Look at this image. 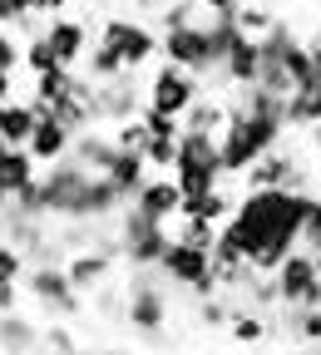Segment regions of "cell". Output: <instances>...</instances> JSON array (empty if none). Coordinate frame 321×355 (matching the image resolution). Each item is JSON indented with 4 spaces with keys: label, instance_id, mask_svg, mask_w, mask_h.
Wrapping results in <instances>:
<instances>
[{
    "label": "cell",
    "instance_id": "6da1fadb",
    "mask_svg": "<svg viewBox=\"0 0 321 355\" xmlns=\"http://www.w3.org/2000/svg\"><path fill=\"white\" fill-rule=\"evenodd\" d=\"M173 178H178L183 198H193V193H213L222 178H227V173H222V144L213 139V133H183V139H178Z\"/></svg>",
    "mask_w": 321,
    "mask_h": 355
},
{
    "label": "cell",
    "instance_id": "7a4b0ae2",
    "mask_svg": "<svg viewBox=\"0 0 321 355\" xmlns=\"http://www.w3.org/2000/svg\"><path fill=\"white\" fill-rule=\"evenodd\" d=\"M168 222H154L149 212H139V207H124L119 212V257L133 266V272H144V266H158L163 261V252H168Z\"/></svg>",
    "mask_w": 321,
    "mask_h": 355
},
{
    "label": "cell",
    "instance_id": "3957f363",
    "mask_svg": "<svg viewBox=\"0 0 321 355\" xmlns=\"http://www.w3.org/2000/svg\"><path fill=\"white\" fill-rule=\"evenodd\" d=\"M158 272H163V282H173V286H188L198 301L222 296L217 272H213V252L188 247V242H178V237L168 242V252H163V261H158Z\"/></svg>",
    "mask_w": 321,
    "mask_h": 355
},
{
    "label": "cell",
    "instance_id": "277c9868",
    "mask_svg": "<svg viewBox=\"0 0 321 355\" xmlns=\"http://www.w3.org/2000/svg\"><path fill=\"white\" fill-rule=\"evenodd\" d=\"M99 40L109 44V50L129 64V69H139V64H149L158 50H163V35L149 25V20H124V15H114V20H104L99 25Z\"/></svg>",
    "mask_w": 321,
    "mask_h": 355
},
{
    "label": "cell",
    "instance_id": "5b68a950",
    "mask_svg": "<svg viewBox=\"0 0 321 355\" xmlns=\"http://www.w3.org/2000/svg\"><path fill=\"white\" fill-rule=\"evenodd\" d=\"M198 99H203V89H198V74L178 69V64H168V60L154 69V79H149V104H154V109H163V114L183 119V114H188Z\"/></svg>",
    "mask_w": 321,
    "mask_h": 355
},
{
    "label": "cell",
    "instance_id": "8992f818",
    "mask_svg": "<svg viewBox=\"0 0 321 355\" xmlns=\"http://www.w3.org/2000/svg\"><path fill=\"white\" fill-rule=\"evenodd\" d=\"M168 64L188 69V74H213V40H208V20L198 25H183V30H163V50H158Z\"/></svg>",
    "mask_w": 321,
    "mask_h": 355
},
{
    "label": "cell",
    "instance_id": "52a82bcc",
    "mask_svg": "<svg viewBox=\"0 0 321 355\" xmlns=\"http://www.w3.org/2000/svg\"><path fill=\"white\" fill-rule=\"evenodd\" d=\"M25 291L50 311V316H74V311H79V291H74L65 266H30V272H25Z\"/></svg>",
    "mask_w": 321,
    "mask_h": 355
},
{
    "label": "cell",
    "instance_id": "ba28073f",
    "mask_svg": "<svg viewBox=\"0 0 321 355\" xmlns=\"http://www.w3.org/2000/svg\"><path fill=\"white\" fill-rule=\"evenodd\" d=\"M133 207L149 212L154 222H178V212H183V188H178V178H173V173L149 178V183L139 188V198H133Z\"/></svg>",
    "mask_w": 321,
    "mask_h": 355
},
{
    "label": "cell",
    "instance_id": "9c48e42d",
    "mask_svg": "<svg viewBox=\"0 0 321 355\" xmlns=\"http://www.w3.org/2000/svg\"><path fill=\"white\" fill-rule=\"evenodd\" d=\"M44 40L55 44V55H60V64L65 69H74V64H84V55H89V30L79 25V20H65V15H55V20H44Z\"/></svg>",
    "mask_w": 321,
    "mask_h": 355
},
{
    "label": "cell",
    "instance_id": "30bf717a",
    "mask_svg": "<svg viewBox=\"0 0 321 355\" xmlns=\"http://www.w3.org/2000/svg\"><path fill=\"white\" fill-rule=\"evenodd\" d=\"M257 74H262V40H252V35H242L238 44H233V55H227V64H222V84L227 89H252L257 84Z\"/></svg>",
    "mask_w": 321,
    "mask_h": 355
},
{
    "label": "cell",
    "instance_id": "8fae6325",
    "mask_svg": "<svg viewBox=\"0 0 321 355\" xmlns=\"http://www.w3.org/2000/svg\"><path fill=\"white\" fill-rule=\"evenodd\" d=\"M65 272H69V282H74L79 296H84V291H99V286L109 282V272H114V252H104V247L74 252V257L65 261Z\"/></svg>",
    "mask_w": 321,
    "mask_h": 355
},
{
    "label": "cell",
    "instance_id": "7c38bea8",
    "mask_svg": "<svg viewBox=\"0 0 321 355\" xmlns=\"http://www.w3.org/2000/svg\"><path fill=\"white\" fill-rule=\"evenodd\" d=\"M69 148H74V133H69L60 119H40L35 139H30V153H35V163L55 168V163H65V158H69Z\"/></svg>",
    "mask_w": 321,
    "mask_h": 355
},
{
    "label": "cell",
    "instance_id": "4fadbf2b",
    "mask_svg": "<svg viewBox=\"0 0 321 355\" xmlns=\"http://www.w3.org/2000/svg\"><path fill=\"white\" fill-rule=\"evenodd\" d=\"M35 183H40V163H35L30 148H6L0 153V188H6L10 198H20Z\"/></svg>",
    "mask_w": 321,
    "mask_h": 355
},
{
    "label": "cell",
    "instance_id": "5bb4252c",
    "mask_svg": "<svg viewBox=\"0 0 321 355\" xmlns=\"http://www.w3.org/2000/svg\"><path fill=\"white\" fill-rule=\"evenodd\" d=\"M35 128H40V114H35V104H30V99L0 104V139H6L10 148H30Z\"/></svg>",
    "mask_w": 321,
    "mask_h": 355
},
{
    "label": "cell",
    "instance_id": "9a60e30c",
    "mask_svg": "<svg viewBox=\"0 0 321 355\" xmlns=\"http://www.w3.org/2000/svg\"><path fill=\"white\" fill-rule=\"evenodd\" d=\"M227 128V99H198L188 114H183V133H213V139H222Z\"/></svg>",
    "mask_w": 321,
    "mask_h": 355
},
{
    "label": "cell",
    "instance_id": "2e32d148",
    "mask_svg": "<svg viewBox=\"0 0 321 355\" xmlns=\"http://www.w3.org/2000/svg\"><path fill=\"white\" fill-rule=\"evenodd\" d=\"M40 345H44V336L25 316H0V350L6 355H35Z\"/></svg>",
    "mask_w": 321,
    "mask_h": 355
},
{
    "label": "cell",
    "instance_id": "e0dca14e",
    "mask_svg": "<svg viewBox=\"0 0 321 355\" xmlns=\"http://www.w3.org/2000/svg\"><path fill=\"white\" fill-rule=\"evenodd\" d=\"M282 331H287L297 345H321V306H316V311L282 306Z\"/></svg>",
    "mask_w": 321,
    "mask_h": 355
},
{
    "label": "cell",
    "instance_id": "ac0fdd59",
    "mask_svg": "<svg viewBox=\"0 0 321 355\" xmlns=\"http://www.w3.org/2000/svg\"><path fill=\"white\" fill-rule=\"evenodd\" d=\"M84 69H89L84 79H94V84H109V79H124V74H129V64H124V60L109 50L104 40H94V44H89V55H84Z\"/></svg>",
    "mask_w": 321,
    "mask_h": 355
},
{
    "label": "cell",
    "instance_id": "d6986e66",
    "mask_svg": "<svg viewBox=\"0 0 321 355\" xmlns=\"http://www.w3.org/2000/svg\"><path fill=\"white\" fill-rule=\"evenodd\" d=\"M173 237H178V242H188V247L213 252L217 237H222V227H217V222H203V217H178V222H173Z\"/></svg>",
    "mask_w": 321,
    "mask_h": 355
},
{
    "label": "cell",
    "instance_id": "ffe728a7",
    "mask_svg": "<svg viewBox=\"0 0 321 355\" xmlns=\"http://www.w3.org/2000/svg\"><path fill=\"white\" fill-rule=\"evenodd\" d=\"M227 331H233L238 345H262V340H267V316H262V311H242V306H238V316H233V326H227Z\"/></svg>",
    "mask_w": 321,
    "mask_h": 355
},
{
    "label": "cell",
    "instance_id": "44dd1931",
    "mask_svg": "<svg viewBox=\"0 0 321 355\" xmlns=\"http://www.w3.org/2000/svg\"><path fill=\"white\" fill-rule=\"evenodd\" d=\"M25 69H30V79L60 69V55H55V44L44 40V35H40V40H25Z\"/></svg>",
    "mask_w": 321,
    "mask_h": 355
},
{
    "label": "cell",
    "instance_id": "7402d4cb",
    "mask_svg": "<svg viewBox=\"0 0 321 355\" xmlns=\"http://www.w3.org/2000/svg\"><path fill=\"white\" fill-rule=\"evenodd\" d=\"M144 128H149V139H183V119H173V114H163V109H154V104H144Z\"/></svg>",
    "mask_w": 321,
    "mask_h": 355
},
{
    "label": "cell",
    "instance_id": "603a6c76",
    "mask_svg": "<svg viewBox=\"0 0 321 355\" xmlns=\"http://www.w3.org/2000/svg\"><path fill=\"white\" fill-rule=\"evenodd\" d=\"M25 272H30V257L0 242V286H20V282H25Z\"/></svg>",
    "mask_w": 321,
    "mask_h": 355
},
{
    "label": "cell",
    "instance_id": "cb8c5ba5",
    "mask_svg": "<svg viewBox=\"0 0 321 355\" xmlns=\"http://www.w3.org/2000/svg\"><path fill=\"white\" fill-rule=\"evenodd\" d=\"M272 25H277V20H272V15H267V10L257 6V0H242V10H238V30H242V35L262 40V35H267Z\"/></svg>",
    "mask_w": 321,
    "mask_h": 355
},
{
    "label": "cell",
    "instance_id": "d4e9b609",
    "mask_svg": "<svg viewBox=\"0 0 321 355\" xmlns=\"http://www.w3.org/2000/svg\"><path fill=\"white\" fill-rule=\"evenodd\" d=\"M144 163L158 168V173H173V163H178V139H149V144H144Z\"/></svg>",
    "mask_w": 321,
    "mask_h": 355
},
{
    "label": "cell",
    "instance_id": "484cf974",
    "mask_svg": "<svg viewBox=\"0 0 321 355\" xmlns=\"http://www.w3.org/2000/svg\"><path fill=\"white\" fill-rule=\"evenodd\" d=\"M20 64H25V44L10 30H0V74H20Z\"/></svg>",
    "mask_w": 321,
    "mask_h": 355
},
{
    "label": "cell",
    "instance_id": "4316f807",
    "mask_svg": "<svg viewBox=\"0 0 321 355\" xmlns=\"http://www.w3.org/2000/svg\"><path fill=\"white\" fill-rule=\"evenodd\" d=\"M114 144H119V148H133V153H144V144H149V128H144V119H129V123H119V128H114Z\"/></svg>",
    "mask_w": 321,
    "mask_h": 355
},
{
    "label": "cell",
    "instance_id": "83f0119b",
    "mask_svg": "<svg viewBox=\"0 0 321 355\" xmlns=\"http://www.w3.org/2000/svg\"><path fill=\"white\" fill-rule=\"evenodd\" d=\"M321 247V193L311 202V217H306V227H302V252H316Z\"/></svg>",
    "mask_w": 321,
    "mask_h": 355
},
{
    "label": "cell",
    "instance_id": "f1b7e54d",
    "mask_svg": "<svg viewBox=\"0 0 321 355\" xmlns=\"http://www.w3.org/2000/svg\"><path fill=\"white\" fill-rule=\"evenodd\" d=\"M198 6H203V15H208V20H238L242 0H198Z\"/></svg>",
    "mask_w": 321,
    "mask_h": 355
},
{
    "label": "cell",
    "instance_id": "f546056e",
    "mask_svg": "<svg viewBox=\"0 0 321 355\" xmlns=\"http://www.w3.org/2000/svg\"><path fill=\"white\" fill-rule=\"evenodd\" d=\"M30 15V0H0V30H10Z\"/></svg>",
    "mask_w": 321,
    "mask_h": 355
},
{
    "label": "cell",
    "instance_id": "4dcf8cb0",
    "mask_svg": "<svg viewBox=\"0 0 321 355\" xmlns=\"http://www.w3.org/2000/svg\"><path fill=\"white\" fill-rule=\"evenodd\" d=\"M65 6H69V0H30V10H35V15H44V20H55Z\"/></svg>",
    "mask_w": 321,
    "mask_h": 355
},
{
    "label": "cell",
    "instance_id": "1f68e13d",
    "mask_svg": "<svg viewBox=\"0 0 321 355\" xmlns=\"http://www.w3.org/2000/svg\"><path fill=\"white\" fill-rule=\"evenodd\" d=\"M20 306V286H0V316H15Z\"/></svg>",
    "mask_w": 321,
    "mask_h": 355
},
{
    "label": "cell",
    "instance_id": "d6a6232c",
    "mask_svg": "<svg viewBox=\"0 0 321 355\" xmlns=\"http://www.w3.org/2000/svg\"><path fill=\"white\" fill-rule=\"evenodd\" d=\"M15 79L20 74H0V104H15Z\"/></svg>",
    "mask_w": 321,
    "mask_h": 355
},
{
    "label": "cell",
    "instance_id": "836d02e7",
    "mask_svg": "<svg viewBox=\"0 0 321 355\" xmlns=\"http://www.w3.org/2000/svg\"><path fill=\"white\" fill-rule=\"evenodd\" d=\"M306 144H311V148H316V158H321V123H311V128H306Z\"/></svg>",
    "mask_w": 321,
    "mask_h": 355
},
{
    "label": "cell",
    "instance_id": "e575fe53",
    "mask_svg": "<svg viewBox=\"0 0 321 355\" xmlns=\"http://www.w3.org/2000/svg\"><path fill=\"white\" fill-rule=\"evenodd\" d=\"M6 207H10V193H6V188H0V212H6Z\"/></svg>",
    "mask_w": 321,
    "mask_h": 355
},
{
    "label": "cell",
    "instance_id": "d590c367",
    "mask_svg": "<svg viewBox=\"0 0 321 355\" xmlns=\"http://www.w3.org/2000/svg\"><path fill=\"white\" fill-rule=\"evenodd\" d=\"M311 266H316V272H321V247H316V252H311Z\"/></svg>",
    "mask_w": 321,
    "mask_h": 355
},
{
    "label": "cell",
    "instance_id": "8d00e7d4",
    "mask_svg": "<svg viewBox=\"0 0 321 355\" xmlns=\"http://www.w3.org/2000/svg\"><path fill=\"white\" fill-rule=\"evenodd\" d=\"M99 355H133V350H99Z\"/></svg>",
    "mask_w": 321,
    "mask_h": 355
},
{
    "label": "cell",
    "instance_id": "74e56055",
    "mask_svg": "<svg viewBox=\"0 0 321 355\" xmlns=\"http://www.w3.org/2000/svg\"><path fill=\"white\" fill-rule=\"evenodd\" d=\"M311 355H321V345H311Z\"/></svg>",
    "mask_w": 321,
    "mask_h": 355
},
{
    "label": "cell",
    "instance_id": "f35d334b",
    "mask_svg": "<svg viewBox=\"0 0 321 355\" xmlns=\"http://www.w3.org/2000/svg\"><path fill=\"white\" fill-rule=\"evenodd\" d=\"M316 178H321V158H316Z\"/></svg>",
    "mask_w": 321,
    "mask_h": 355
}]
</instances>
